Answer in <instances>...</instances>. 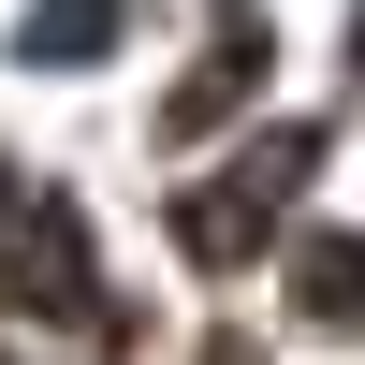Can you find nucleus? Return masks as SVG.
<instances>
[{
    "instance_id": "nucleus-1",
    "label": "nucleus",
    "mask_w": 365,
    "mask_h": 365,
    "mask_svg": "<svg viewBox=\"0 0 365 365\" xmlns=\"http://www.w3.org/2000/svg\"><path fill=\"white\" fill-rule=\"evenodd\" d=\"M103 44H117V0H44L15 29V58H103Z\"/></svg>"
}]
</instances>
